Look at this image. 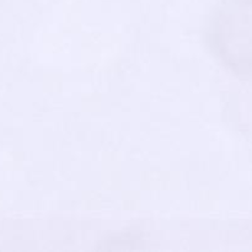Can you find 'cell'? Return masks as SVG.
<instances>
[{"label":"cell","mask_w":252,"mask_h":252,"mask_svg":"<svg viewBox=\"0 0 252 252\" xmlns=\"http://www.w3.org/2000/svg\"><path fill=\"white\" fill-rule=\"evenodd\" d=\"M212 21L213 47L224 62L252 75V0H220Z\"/></svg>","instance_id":"obj_1"}]
</instances>
